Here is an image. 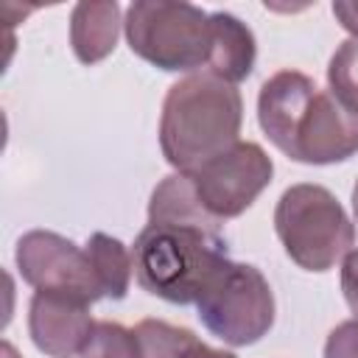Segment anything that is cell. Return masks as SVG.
Segmentation results:
<instances>
[{
	"mask_svg": "<svg viewBox=\"0 0 358 358\" xmlns=\"http://www.w3.org/2000/svg\"><path fill=\"white\" fill-rule=\"evenodd\" d=\"M14 260L20 277L36 291H59L78 296L84 302H98L103 296L101 280L87 249L76 246L70 238L50 229H31L17 241Z\"/></svg>",
	"mask_w": 358,
	"mask_h": 358,
	"instance_id": "7",
	"label": "cell"
},
{
	"mask_svg": "<svg viewBox=\"0 0 358 358\" xmlns=\"http://www.w3.org/2000/svg\"><path fill=\"white\" fill-rule=\"evenodd\" d=\"M229 260L221 227L148 221L131 246L134 280L151 296L190 305Z\"/></svg>",
	"mask_w": 358,
	"mask_h": 358,
	"instance_id": "2",
	"label": "cell"
},
{
	"mask_svg": "<svg viewBox=\"0 0 358 358\" xmlns=\"http://www.w3.org/2000/svg\"><path fill=\"white\" fill-rule=\"evenodd\" d=\"M316 90L319 87L313 84V78L299 70H277L271 78L263 81L257 95V123L282 154L288 151L299 115L305 112Z\"/></svg>",
	"mask_w": 358,
	"mask_h": 358,
	"instance_id": "10",
	"label": "cell"
},
{
	"mask_svg": "<svg viewBox=\"0 0 358 358\" xmlns=\"http://www.w3.org/2000/svg\"><path fill=\"white\" fill-rule=\"evenodd\" d=\"M274 229L285 255L305 271L333 268L355 246V224L322 185H291L274 207Z\"/></svg>",
	"mask_w": 358,
	"mask_h": 358,
	"instance_id": "3",
	"label": "cell"
},
{
	"mask_svg": "<svg viewBox=\"0 0 358 358\" xmlns=\"http://www.w3.org/2000/svg\"><path fill=\"white\" fill-rule=\"evenodd\" d=\"M190 176L201 207L213 218L227 221L246 213L255 199L268 187L274 176V162L257 143L238 140L232 148H227Z\"/></svg>",
	"mask_w": 358,
	"mask_h": 358,
	"instance_id": "6",
	"label": "cell"
},
{
	"mask_svg": "<svg viewBox=\"0 0 358 358\" xmlns=\"http://www.w3.org/2000/svg\"><path fill=\"white\" fill-rule=\"evenodd\" d=\"M87 255L95 266V274L101 280L103 296L109 299H123L134 274V263H131V252L112 235L106 232H95L87 241Z\"/></svg>",
	"mask_w": 358,
	"mask_h": 358,
	"instance_id": "14",
	"label": "cell"
},
{
	"mask_svg": "<svg viewBox=\"0 0 358 358\" xmlns=\"http://www.w3.org/2000/svg\"><path fill=\"white\" fill-rule=\"evenodd\" d=\"M148 221H171V224H207V227H221L218 218H213L193 187L190 173H171L165 176L148 201Z\"/></svg>",
	"mask_w": 358,
	"mask_h": 358,
	"instance_id": "13",
	"label": "cell"
},
{
	"mask_svg": "<svg viewBox=\"0 0 358 358\" xmlns=\"http://www.w3.org/2000/svg\"><path fill=\"white\" fill-rule=\"evenodd\" d=\"M95 322L90 316V302L59 294L36 291L28 305V333L39 352L48 358H76L84 352Z\"/></svg>",
	"mask_w": 358,
	"mask_h": 358,
	"instance_id": "9",
	"label": "cell"
},
{
	"mask_svg": "<svg viewBox=\"0 0 358 358\" xmlns=\"http://www.w3.org/2000/svg\"><path fill=\"white\" fill-rule=\"evenodd\" d=\"M120 6L115 0H84L76 3L70 11V45L81 64H98L103 62L120 34Z\"/></svg>",
	"mask_w": 358,
	"mask_h": 358,
	"instance_id": "12",
	"label": "cell"
},
{
	"mask_svg": "<svg viewBox=\"0 0 358 358\" xmlns=\"http://www.w3.org/2000/svg\"><path fill=\"white\" fill-rule=\"evenodd\" d=\"M352 213H355V221H358V182L352 187Z\"/></svg>",
	"mask_w": 358,
	"mask_h": 358,
	"instance_id": "23",
	"label": "cell"
},
{
	"mask_svg": "<svg viewBox=\"0 0 358 358\" xmlns=\"http://www.w3.org/2000/svg\"><path fill=\"white\" fill-rule=\"evenodd\" d=\"M327 87L341 103L358 109V36H350L336 48L327 64Z\"/></svg>",
	"mask_w": 358,
	"mask_h": 358,
	"instance_id": "16",
	"label": "cell"
},
{
	"mask_svg": "<svg viewBox=\"0 0 358 358\" xmlns=\"http://www.w3.org/2000/svg\"><path fill=\"white\" fill-rule=\"evenodd\" d=\"M3 355H6V358H20V355H17V350H14L8 341H3Z\"/></svg>",
	"mask_w": 358,
	"mask_h": 358,
	"instance_id": "22",
	"label": "cell"
},
{
	"mask_svg": "<svg viewBox=\"0 0 358 358\" xmlns=\"http://www.w3.org/2000/svg\"><path fill=\"white\" fill-rule=\"evenodd\" d=\"M358 154V109L341 103L330 90H316L294 129L288 159L305 165H333Z\"/></svg>",
	"mask_w": 358,
	"mask_h": 358,
	"instance_id": "8",
	"label": "cell"
},
{
	"mask_svg": "<svg viewBox=\"0 0 358 358\" xmlns=\"http://www.w3.org/2000/svg\"><path fill=\"white\" fill-rule=\"evenodd\" d=\"M140 358H182L199 338L187 327L168 324L162 319H143L134 324Z\"/></svg>",
	"mask_w": 358,
	"mask_h": 358,
	"instance_id": "15",
	"label": "cell"
},
{
	"mask_svg": "<svg viewBox=\"0 0 358 358\" xmlns=\"http://www.w3.org/2000/svg\"><path fill=\"white\" fill-rule=\"evenodd\" d=\"M134 56L165 73H199L210 59V14L193 3L134 0L123 17Z\"/></svg>",
	"mask_w": 358,
	"mask_h": 358,
	"instance_id": "4",
	"label": "cell"
},
{
	"mask_svg": "<svg viewBox=\"0 0 358 358\" xmlns=\"http://www.w3.org/2000/svg\"><path fill=\"white\" fill-rule=\"evenodd\" d=\"M341 294L358 319V249H350L341 260Z\"/></svg>",
	"mask_w": 358,
	"mask_h": 358,
	"instance_id": "19",
	"label": "cell"
},
{
	"mask_svg": "<svg viewBox=\"0 0 358 358\" xmlns=\"http://www.w3.org/2000/svg\"><path fill=\"white\" fill-rule=\"evenodd\" d=\"M257 59L255 34L246 22H241L229 11H213L210 14V59L207 73L238 84L252 76Z\"/></svg>",
	"mask_w": 358,
	"mask_h": 358,
	"instance_id": "11",
	"label": "cell"
},
{
	"mask_svg": "<svg viewBox=\"0 0 358 358\" xmlns=\"http://www.w3.org/2000/svg\"><path fill=\"white\" fill-rule=\"evenodd\" d=\"M333 14L344 31L358 36V3H333Z\"/></svg>",
	"mask_w": 358,
	"mask_h": 358,
	"instance_id": "20",
	"label": "cell"
},
{
	"mask_svg": "<svg viewBox=\"0 0 358 358\" xmlns=\"http://www.w3.org/2000/svg\"><path fill=\"white\" fill-rule=\"evenodd\" d=\"M199 322L224 344L246 347L274 324V294L260 268L227 260L196 302Z\"/></svg>",
	"mask_w": 358,
	"mask_h": 358,
	"instance_id": "5",
	"label": "cell"
},
{
	"mask_svg": "<svg viewBox=\"0 0 358 358\" xmlns=\"http://www.w3.org/2000/svg\"><path fill=\"white\" fill-rule=\"evenodd\" d=\"M78 358H140L134 330L117 322H95V330Z\"/></svg>",
	"mask_w": 358,
	"mask_h": 358,
	"instance_id": "17",
	"label": "cell"
},
{
	"mask_svg": "<svg viewBox=\"0 0 358 358\" xmlns=\"http://www.w3.org/2000/svg\"><path fill=\"white\" fill-rule=\"evenodd\" d=\"M243 101L235 84L199 70L168 87L159 115V148L171 168L193 173L238 143Z\"/></svg>",
	"mask_w": 358,
	"mask_h": 358,
	"instance_id": "1",
	"label": "cell"
},
{
	"mask_svg": "<svg viewBox=\"0 0 358 358\" xmlns=\"http://www.w3.org/2000/svg\"><path fill=\"white\" fill-rule=\"evenodd\" d=\"M324 358H358V319H347L330 330Z\"/></svg>",
	"mask_w": 358,
	"mask_h": 358,
	"instance_id": "18",
	"label": "cell"
},
{
	"mask_svg": "<svg viewBox=\"0 0 358 358\" xmlns=\"http://www.w3.org/2000/svg\"><path fill=\"white\" fill-rule=\"evenodd\" d=\"M182 358H238V355H232L229 350H215V347H210V344L196 341Z\"/></svg>",
	"mask_w": 358,
	"mask_h": 358,
	"instance_id": "21",
	"label": "cell"
}]
</instances>
